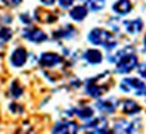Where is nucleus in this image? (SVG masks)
<instances>
[{
	"instance_id": "obj_1",
	"label": "nucleus",
	"mask_w": 146,
	"mask_h": 134,
	"mask_svg": "<svg viewBox=\"0 0 146 134\" xmlns=\"http://www.w3.org/2000/svg\"><path fill=\"white\" fill-rule=\"evenodd\" d=\"M88 41L98 46H104L107 50H112L118 45V42L114 38V34L104 29H94L88 34Z\"/></svg>"
},
{
	"instance_id": "obj_2",
	"label": "nucleus",
	"mask_w": 146,
	"mask_h": 134,
	"mask_svg": "<svg viewBox=\"0 0 146 134\" xmlns=\"http://www.w3.org/2000/svg\"><path fill=\"white\" fill-rule=\"evenodd\" d=\"M107 76V72L104 75H100L98 77L89 79L87 81V93L91 95L92 98H99L100 95L108 89V80H104V77Z\"/></svg>"
},
{
	"instance_id": "obj_3",
	"label": "nucleus",
	"mask_w": 146,
	"mask_h": 134,
	"mask_svg": "<svg viewBox=\"0 0 146 134\" xmlns=\"http://www.w3.org/2000/svg\"><path fill=\"white\" fill-rule=\"evenodd\" d=\"M120 89L123 92H131L133 91L137 96H146V84L139 79L127 77L125 80H122Z\"/></svg>"
},
{
	"instance_id": "obj_4",
	"label": "nucleus",
	"mask_w": 146,
	"mask_h": 134,
	"mask_svg": "<svg viewBox=\"0 0 146 134\" xmlns=\"http://www.w3.org/2000/svg\"><path fill=\"white\" fill-rule=\"evenodd\" d=\"M138 65V58L133 53V50L126 52L123 56L119 57L116 61V72L118 73H129Z\"/></svg>"
},
{
	"instance_id": "obj_5",
	"label": "nucleus",
	"mask_w": 146,
	"mask_h": 134,
	"mask_svg": "<svg viewBox=\"0 0 146 134\" xmlns=\"http://www.w3.org/2000/svg\"><path fill=\"white\" fill-rule=\"evenodd\" d=\"M23 37L29 39V41L34 42V43H41L45 42L47 39V35L41 30V29H36V27H29L23 31Z\"/></svg>"
},
{
	"instance_id": "obj_6",
	"label": "nucleus",
	"mask_w": 146,
	"mask_h": 134,
	"mask_svg": "<svg viewBox=\"0 0 146 134\" xmlns=\"http://www.w3.org/2000/svg\"><path fill=\"white\" fill-rule=\"evenodd\" d=\"M62 61V57L60 54H56V53H43L39 58V62H41L42 67H46V68H52V67H56L58 64H61Z\"/></svg>"
},
{
	"instance_id": "obj_7",
	"label": "nucleus",
	"mask_w": 146,
	"mask_h": 134,
	"mask_svg": "<svg viewBox=\"0 0 146 134\" xmlns=\"http://www.w3.org/2000/svg\"><path fill=\"white\" fill-rule=\"evenodd\" d=\"M27 61V52L25 47H18L11 54V64L16 68L23 67Z\"/></svg>"
},
{
	"instance_id": "obj_8",
	"label": "nucleus",
	"mask_w": 146,
	"mask_h": 134,
	"mask_svg": "<svg viewBox=\"0 0 146 134\" xmlns=\"http://www.w3.org/2000/svg\"><path fill=\"white\" fill-rule=\"evenodd\" d=\"M85 129L95 133H103L107 131V121L104 118H96L85 125Z\"/></svg>"
},
{
	"instance_id": "obj_9",
	"label": "nucleus",
	"mask_w": 146,
	"mask_h": 134,
	"mask_svg": "<svg viewBox=\"0 0 146 134\" xmlns=\"http://www.w3.org/2000/svg\"><path fill=\"white\" fill-rule=\"evenodd\" d=\"M96 107L99 108L102 113L111 114L116 110V107H118V102H116V99H114V98L106 99V100H99V102L96 103Z\"/></svg>"
},
{
	"instance_id": "obj_10",
	"label": "nucleus",
	"mask_w": 146,
	"mask_h": 134,
	"mask_svg": "<svg viewBox=\"0 0 146 134\" xmlns=\"http://www.w3.org/2000/svg\"><path fill=\"white\" fill-rule=\"evenodd\" d=\"M123 27H125V30L129 34H138L143 29V22L139 18L133 19V21H125L123 22Z\"/></svg>"
},
{
	"instance_id": "obj_11",
	"label": "nucleus",
	"mask_w": 146,
	"mask_h": 134,
	"mask_svg": "<svg viewBox=\"0 0 146 134\" xmlns=\"http://www.w3.org/2000/svg\"><path fill=\"white\" fill-rule=\"evenodd\" d=\"M77 130L78 126L74 122H58L53 127V133H76Z\"/></svg>"
},
{
	"instance_id": "obj_12",
	"label": "nucleus",
	"mask_w": 146,
	"mask_h": 134,
	"mask_svg": "<svg viewBox=\"0 0 146 134\" xmlns=\"http://www.w3.org/2000/svg\"><path fill=\"white\" fill-rule=\"evenodd\" d=\"M133 8V4H131L130 0H118L116 3H114L112 5V11L119 14V15H126L129 14Z\"/></svg>"
},
{
	"instance_id": "obj_13",
	"label": "nucleus",
	"mask_w": 146,
	"mask_h": 134,
	"mask_svg": "<svg viewBox=\"0 0 146 134\" xmlns=\"http://www.w3.org/2000/svg\"><path fill=\"white\" fill-rule=\"evenodd\" d=\"M122 110L127 115H135V114H138L141 111V106L137 103V102H134V100L127 99V100H125L122 103Z\"/></svg>"
},
{
	"instance_id": "obj_14",
	"label": "nucleus",
	"mask_w": 146,
	"mask_h": 134,
	"mask_svg": "<svg viewBox=\"0 0 146 134\" xmlns=\"http://www.w3.org/2000/svg\"><path fill=\"white\" fill-rule=\"evenodd\" d=\"M84 58H85V61H88L89 64L96 65V64H100V62H102L103 56H102V53H100L98 49H89V50H87V52L84 53Z\"/></svg>"
},
{
	"instance_id": "obj_15",
	"label": "nucleus",
	"mask_w": 146,
	"mask_h": 134,
	"mask_svg": "<svg viewBox=\"0 0 146 134\" xmlns=\"http://www.w3.org/2000/svg\"><path fill=\"white\" fill-rule=\"evenodd\" d=\"M87 14H88V10H87L85 5H76L69 12L70 18H72L73 21H77V22H81L83 19H85Z\"/></svg>"
},
{
	"instance_id": "obj_16",
	"label": "nucleus",
	"mask_w": 146,
	"mask_h": 134,
	"mask_svg": "<svg viewBox=\"0 0 146 134\" xmlns=\"http://www.w3.org/2000/svg\"><path fill=\"white\" fill-rule=\"evenodd\" d=\"M74 34H76V30L70 25H66L65 27H62V29H60L58 31L54 33V38H65V39H69Z\"/></svg>"
},
{
	"instance_id": "obj_17",
	"label": "nucleus",
	"mask_w": 146,
	"mask_h": 134,
	"mask_svg": "<svg viewBox=\"0 0 146 134\" xmlns=\"http://www.w3.org/2000/svg\"><path fill=\"white\" fill-rule=\"evenodd\" d=\"M115 131H119V133H133V131H135V125L134 122H119V123H116V126L114 127Z\"/></svg>"
},
{
	"instance_id": "obj_18",
	"label": "nucleus",
	"mask_w": 146,
	"mask_h": 134,
	"mask_svg": "<svg viewBox=\"0 0 146 134\" xmlns=\"http://www.w3.org/2000/svg\"><path fill=\"white\" fill-rule=\"evenodd\" d=\"M76 115H78L81 119H91L94 118V110L91 107H81L78 108V110H76Z\"/></svg>"
},
{
	"instance_id": "obj_19",
	"label": "nucleus",
	"mask_w": 146,
	"mask_h": 134,
	"mask_svg": "<svg viewBox=\"0 0 146 134\" xmlns=\"http://www.w3.org/2000/svg\"><path fill=\"white\" fill-rule=\"evenodd\" d=\"M106 0H88L87 1V8L91 11H99L104 7Z\"/></svg>"
},
{
	"instance_id": "obj_20",
	"label": "nucleus",
	"mask_w": 146,
	"mask_h": 134,
	"mask_svg": "<svg viewBox=\"0 0 146 134\" xmlns=\"http://www.w3.org/2000/svg\"><path fill=\"white\" fill-rule=\"evenodd\" d=\"M11 37H12V30L10 27H1L0 29V41L1 42L10 41Z\"/></svg>"
},
{
	"instance_id": "obj_21",
	"label": "nucleus",
	"mask_w": 146,
	"mask_h": 134,
	"mask_svg": "<svg viewBox=\"0 0 146 134\" xmlns=\"http://www.w3.org/2000/svg\"><path fill=\"white\" fill-rule=\"evenodd\" d=\"M22 93H23V88L19 85L18 81H14L12 85H11V95H12L14 98H19Z\"/></svg>"
},
{
	"instance_id": "obj_22",
	"label": "nucleus",
	"mask_w": 146,
	"mask_h": 134,
	"mask_svg": "<svg viewBox=\"0 0 146 134\" xmlns=\"http://www.w3.org/2000/svg\"><path fill=\"white\" fill-rule=\"evenodd\" d=\"M58 3H60V5L62 8H68V7H70L73 4V0H58Z\"/></svg>"
},
{
	"instance_id": "obj_23",
	"label": "nucleus",
	"mask_w": 146,
	"mask_h": 134,
	"mask_svg": "<svg viewBox=\"0 0 146 134\" xmlns=\"http://www.w3.org/2000/svg\"><path fill=\"white\" fill-rule=\"evenodd\" d=\"M138 73L141 75L142 77L146 79V62H145V64H141V65L138 67Z\"/></svg>"
},
{
	"instance_id": "obj_24",
	"label": "nucleus",
	"mask_w": 146,
	"mask_h": 134,
	"mask_svg": "<svg viewBox=\"0 0 146 134\" xmlns=\"http://www.w3.org/2000/svg\"><path fill=\"white\" fill-rule=\"evenodd\" d=\"M21 19H22V22H25L26 25H30V23H31V18L27 15V14H22V15H21Z\"/></svg>"
},
{
	"instance_id": "obj_25",
	"label": "nucleus",
	"mask_w": 146,
	"mask_h": 134,
	"mask_svg": "<svg viewBox=\"0 0 146 134\" xmlns=\"http://www.w3.org/2000/svg\"><path fill=\"white\" fill-rule=\"evenodd\" d=\"M42 4H45V5H52V4H54V1L56 0H39Z\"/></svg>"
},
{
	"instance_id": "obj_26",
	"label": "nucleus",
	"mask_w": 146,
	"mask_h": 134,
	"mask_svg": "<svg viewBox=\"0 0 146 134\" xmlns=\"http://www.w3.org/2000/svg\"><path fill=\"white\" fill-rule=\"evenodd\" d=\"M11 5H19L22 3V0H7Z\"/></svg>"
},
{
	"instance_id": "obj_27",
	"label": "nucleus",
	"mask_w": 146,
	"mask_h": 134,
	"mask_svg": "<svg viewBox=\"0 0 146 134\" xmlns=\"http://www.w3.org/2000/svg\"><path fill=\"white\" fill-rule=\"evenodd\" d=\"M143 43H145V47H146V37H145V39H143Z\"/></svg>"
}]
</instances>
